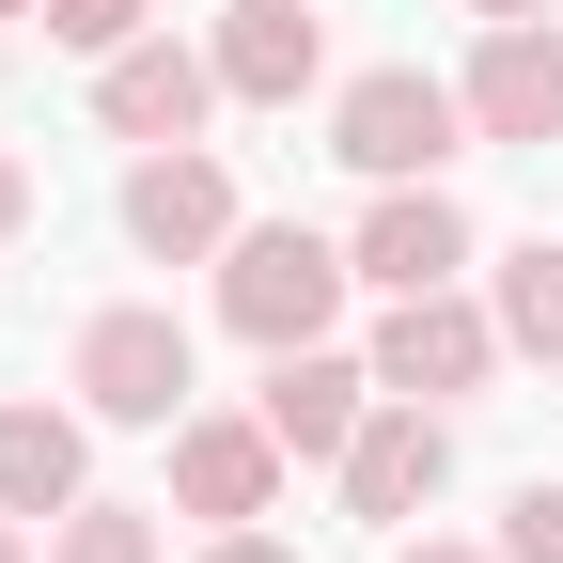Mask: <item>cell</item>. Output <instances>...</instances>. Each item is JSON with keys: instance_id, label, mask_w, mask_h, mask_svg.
Wrapping results in <instances>:
<instances>
[{"instance_id": "obj_1", "label": "cell", "mask_w": 563, "mask_h": 563, "mask_svg": "<svg viewBox=\"0 0 563 563\" xmlns=\"http://www.w3.org/2000/svg\"><path fill=\"white\" fill-rule=\"evenodd\" d=\"M501 361H517V344H501V313H485V298H454V282L391 298V329H376V391H422V407H470Z\"/></svg>"}, {"instance_id": "obj_2", "label": "cell", "mask_w": 563, "mask_h": 563, "mask_svg": "<svg viewBox=\"0 0 563 563\" xmlns=\"http://www.w3.org/2000/svg\"><path fill=\"white\" fill-rule=\"evenodd\" d=\"M454 125H470V95H439L422 63H376V79H344L329 157H344V173H376V188H407V173H439V157H454Z\"/></svg>"}, {"instance_id": "obj_3", "label": "cell", "mask_w": 563, "mask_h": 563, "mask_svg": "<svg viewBox=\"0 0 563 563\" xmlns=\"http://www.w3.org/2000/svg\"><path fill=\"white\" fill-rule=\"evenodd\" d=\"M344 266L329 235H298V220H266V235H235V266H220V313L251 329V344H313L329 313H344Z\"/></svg>"}, {"instance_id": "obj_4", "label": "cell", "mask_w": 563, "mask_h": 563, "mask_svg": "<svg viewBox=\"0 0 563 563\" xmlns=\"http://www.w3.org/2000/svg\"><path fill=\"white\" fill-rule=\"evenodd\" d=\"M79 407H95V422H188V329L141 313V298L95 313V329H79Z\"/></svg>"}, {"instance_id": "obj_5", "label": "cell", "mask_w": 563, "mask_h": 563, "mask_svg": "<svg viewBox=\"0 0 563 563\" xmlns=\"http://www.w3.org/2000/svg\"><path fill=\"white\" fill-rule=\"evenodd\" d=\"M439 470H454V422L422 407V391H391V407H361V439H344V517L407 532L422 501H439Z\"/></svg>"}, {"instance_id": "obj_6", "label": "cell", "mask_w": 563, "mask_h": 563, "mask_svg": "<svg viewBox=\"0 0 563 563\" xmlns=\"http://www.w3.org/2000/svg\"><path fill=\"white\" fill-rule=\"evenodd\" d=\"M470 125L485 141H563V32L548 16H485V47H470Z\"/></svg>"}, {"instance_id": "obj_7", "label": "cell", "mask_w": 563, "mask_h": 563, "mask_svg": "<svg viewBox=\"0 0 563 563\" xmlns=\"http://www.w3.org/2000/svg\"><path fill=\"white\" fill-rule=\"evenodd\" d=\"M173 501H188V517H220V532L282 501V439H266V407H251V422H220V407H188V422H173Z\"/></svg>"}, {"instance_id": "obj_8", "label": "cell", "mask_w": 563, "mask_h": 563, "mask_svg": "<svg viewBox=\"0 0 563 563\" xmlns=\"http://www.w3.org/2000/svg\"><path fill=\"white\" fill-rule=\"evenodd\" d=\"M95 110H110L125 141H188L203 110H220V47H173V32H141V47H110V63H95Z\"/></svg>"}, {"instance_id": "obj_9", "label": "cell", "mask_w": 563, "mask_h": 563, "mask_svg": "<svg viewBox=\"0 0 563 563\" xmlns=\"http://www.w3.org/2000/svg\"><path fill=\"white\" fill-rule=\"evenodd\" d=\"M344 266L391 282V298H422V282L470 266V203H454L439 173H407V188H376V220H361V251H344Z\"/></svg>"}, {"instance_id": "obj_10", "label": "cell", "mask_w": 563, "mask_h": 563, "mask_svg": "<svg viewBox=\"0 0 563 563\" xmlns=\"http://www.w3.org/2000/svg\"><path fill=\"white\" fill-rule=\"evenodd\" d=\"M125 235H141V251H173V266H188V251H235V173H220V157H188V141H157V157L125 173Z\"/></svg>"}, {"instance_id": "obj_11", "label": "cell", "mask_w": 563, "mask_h": 563, "mask_svg": "<svg viewBox=\"0 0 563 563\" xmlns=\"http://www.w3.org/2000/svg\"><path fill=\"white\" fill-rule=\"evenodd\" d=\"M361 361H329V344H266V439L282 454H344L361 439Z\"/></svg>"}, {"instance_id": "obj_12", "label": "cell", "mask_w": 563, "mask_h": 563, "mask_svg": "<svg viewBox=\"0 0 563 563\" xmlns=\"http://www.w3.org/2000/svg\"><path fill=\"white\" fill-rule=\"evenodd\" d=\"M313 63H329V32L298 16V0H235L220 16V95H251V110H298Z\"/></svg>"}, {"instance_id": "obj_13", "label": "cell", "mask_w": 563, "mask_h": 563, "mask_svg": "<svg viewBox=\"0 0 563 563\" xmlns=\"http://www.w3.org/2000/svg\"><path fill=\"white\" fill-rule=\"evenodd\" d=\"M0 501H16V517L79 501V422H63V407H0Z\"/></svg>"}, {"instance_id": "obj_14", "label": "cell", "mask_w": 563, "mask_h": 563, "mask_svg": "<svg viewBox=\"0 0 563 563\" xmlns=\"http://www.w3.org/2000/svg\"><path fill=\"white\" fill-rule=\"evenodd\" d=\"M485 313H501V344H517V361H563V235H517Z\"/></svg>"}, {"instance_id": "obj_15", "label": "cell", "mask_w": 563, "mask_h": 563, "mask_svg": "<svg viewBox=\"0 0 563 563\" xmlns=\"http://www.w3.org/2000/svg\"><path fill=\"white\" fill-rule=\"evenodd\" d=\"M47 563H157V517H141V501H63V548Z\"/></svg>"}, {"instance_id": "obj_16", "label": "cell", "mask_w": 563, "mask_h": 563, "mask_svg": "<svg viewBox=\"0 0 563 563\" xmlns=\"http://www.w3.org/2000/svg\"><path fill=\"white\" fill-rule=\"evenodd\" d=\"M32 32L79 47V63H110V47H141V0H32Z\"/></svg>"}, {"instance_id": "obj_17", "label": "cell", "mask_w": 563, "mask_h": 563, "mask_svg": "<svg viewBox=\"0 0 563 563\" xmlns=\"http://www.w3.org/2000/svg\"><path fill=\"white\" fill-rule=\"evenodd\" d=\"M501 563H563V485H548V470L517 485V517H501Z\"/></svg>"}, {"instance_id": "obj_18", "label": "cell", "mask_w": 563, "mask_h": 563, "mask_svg": "<svg viewBox=\"0 0 563 563\" xmlns=\"http://www.w3.org/2000/svg\"><path fill=\"white\" fill-rule=\"evenodd\" d=\"M391 563H485V548H454V532H407V548H391Z\"/></svg>"}, {"instance_id": "obj_19", "label": "cell", "mask_w": 563, "mask_h": 563, "mask_svg": "<svg viewBox=\"0 0 563 563\" xmlns=\"http://www.w3.org/2000/svg\"><path fill=\"white\" fill-rule=\"evenodd\" d=\"M203 563H282V548H266V532H251V517H235V532H220V548H203Z\"/></svg>"}, {"instance_id": "obj_20", "label": "cell", "mask_w": 563, "mask_h": 563, "mask_svg": "<svg viewBox=\"0 0 563 563\" xmlns=\"http://www.w3.org/2000/svg\"><path fill=\"white\" fill-rule=\"evenodd\" d=\"M16 220H32V173H16V157H0V235H16Z\"/></svg>"}, {"instance_id": "obj_21", "label": "cell", "mask_w": 563, "mask_h": 563, "mask_svg": "<svg viewBox=\"0 0 563 563\" xmlns=\"http://www.w3.org/2000/svg\"><path fill=\"white\" fill-rule=\"evenodd\" d=\"M454 16H548V0H454Z\"/></svg>"}, {"instance_id": "obj_22", "label": "cell", "mask_w": 563, "mask_h": 563, "mask_svg": "<svg viewBox=\"0 0 563 563\" xmlns=\"http://www.w3.org/2000/svg\"><path fill=\"white\" fill-rule=\"evenodd\" d=\"M0 563H32V532H16V501H0Z\"/></svg>"}, {"instance_id": "obj_23", "label": "cell", "mask_w": 563, "mask_h": 563, "mask_svg": "<svg viewBox=\"0 0 563 563\" xmlns=\"http://www.w3.org/2000/svg\"><path fill=\"white\" fill-rule=\"evenodd\" d=\"M0 16H32V0H0Z\"/></svg>"}]
</instances>
